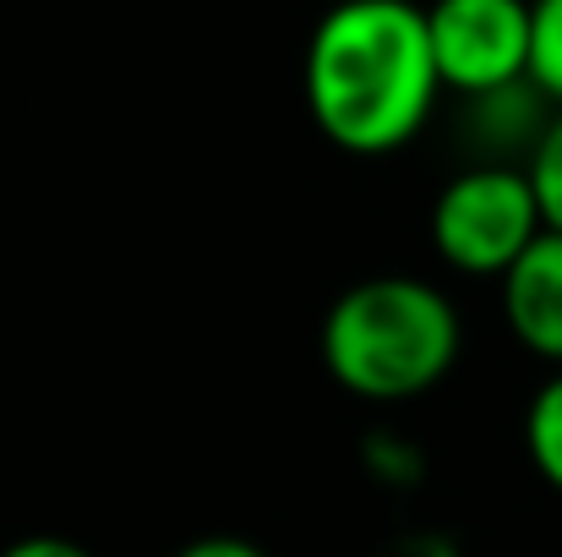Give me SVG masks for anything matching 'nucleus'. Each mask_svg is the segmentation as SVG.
Wrapping results in <instances>:
<instances>
[{
  "label": "nucleus",
  "mask_w": 562,
  "mask_h": 557,
  "mask_svg": "<svg viewBox=\"0 0 562 557\" xmlns=\"http://www.w3.org/2000/svg\"><path fill=\"white\" fill-rule=\"evenodd\" d=\"M306 110L317 132L356 154L382 159L415 143L442 99V71L415 0H334L306 38Z\"/></svg>",
  "instance_id": "obj_1"
},
{
  "label": "nucleus",
  "mask_w": 562,
  "mask_h": 557,
  "mask_svg": "<svg viewBox=\"0 0 562 557\" xmlns=\"http://www.w3.org/2000/svg\"><path fill=\"white\" fill-rule=\"evenodd\" d=\"M323 367L328 377L367 399V404H404L431 393L459 367L464 323L459 307L409 274H376L350 285L323 318Z\"/></svg>",
  "instance_id": "obj_2"
},
{
  "label": "nucleus",
  "mask_w": 562,
  "mask_h": 557,
  "mask_svg": "<svg viewBox=\"0 0 562 557\" xmlns=\"http://www.w3.org/2000/svg\"><path fill=\"white\" fill-rule=\"evenodd\" d=\"M426 230H431V252L453 274L503 279L530 252V241L547 230V213H541V197L525 165L486 159V165L459 170L431 197Z\"/></svg>",
  "instance_id": "obj_3"
},
{
  "label": "nucleus",
  "mask_w": 562,
  "mask_h": 557,
  "mask_svg": "<svg viewBox=\"0 0 562 557\" xmlns=\"http://www.w3.org/2000/svg\"><path fill=\"white\" fill-rule=\"evenodd\" d=\"M426 33L442 71V93L492 99L530 82V49H536L530 0H431Z\"/></svg>",
  "instance_id": "obj_4"
},
{
  "label": "nucleus",
  "mask_w": 562,
  "mask_h": 557,
  "mask_svg": "<svg viewBox=\"0 0 562 557\" xmlns=\"http://www.w3.org/2000/svg\"><path fill=\"white\" fill-rule=\"evenodd\" d=\"M503 290V323L514 345L536 361L562 367V230H541L530 252L497 279Z\"/></svg>",
  "instance_id": "obj_5"
},
{
  "label": "nucleus",
  "mask_w": 562,
  "mask_h": 557,
  "mask_svg": "<svg viewBox=\"0 0 562 557\" xmlns=\"http://www.w3.org/2000/svg\"><path fill=\"white\" fill-rule=\"evenodd\" d=\"M525 448H530L536 476L552 492H562V367L536 388V399L525 410Z\"/></svg>",
  "instance_id": "obj_6"
},
{
  "label": "nucleus",
  "mask_w": 562,
  "mask_h": 557,
  "mask_svg": "<svg viewBox=\"0 0 562 557\" xmlns=\"http://www.w3.org/2000/svg\"><path fill=\"white\" fill-rule=\"evenodd\" d=\"M536 5V49H530V82L536 93L562 110V0H530Z\"/></svg>",
  "instance_id": "obj_7"
},
{
  "label": "nucleus",
  "mask_w": 562,
  "mask_h": 557,
  "mask_svg": "<svg viewBox=\"0 0 562 557\" xmlns=\"http://www.w3.org/2000/svg\"><path fill=\"white\" fill-rule=\"evenodd\" d=\"M525 170H530V181H536L547 230H562V110L547 115V126H541V137H536Z\"/></svg>",
  "instance_id": "obj_8"
},
{
  "label": "nucleus",
  "mask_w": 562,
  "mask_h": 557,
  "mask_svg": "<svg viewBox=\"0 0 562 557\" xmlns=\"http://www.w3.org/2000/svg\"><path fill=\"white\" fill-rule=\"evenodd\" d=\"M0 557H93V553L82 542H71V536H22V542L0 547Z\"/></svg>",
  "instance_id": "obj_9"
},
{
  "label": "nucleus",
  "mask_w": 562,
  "mask_h": 557,
  "mask_svg": "<svg viewBox=\"0 0 562 557\" xmlns=\"http://www.w3.org/2000/svg\"><path fill=\"white\" fill-rule=\"evenodd\" d=\"M176 557H268V553L240 542V536H202V542H187Z\"/></svg>",
  "instance_id": "obj_10"
}]
</instances>
